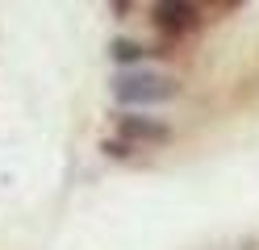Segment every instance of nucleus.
Returning <instances> with one entry per match:
<instances>
[{
    "label": "nucleus",
    "mask_w": 259,
    "mask_h": 250,
    "mask_svg": "<svg viewBox=\"0 0 259 250\" xmlns=\"http://www.w3.org/2000/svg\"><path fill=\"white\" fill-rule=\"evenodd\" d=\"M142 55H147V50H142L138 42H113V59H121V63H134Z\"/></svg>",
    "instance_id": "4"
},
{
    "label": "nucleus",
    "mask_w": 259,
    "mask_h": 250,
    "mask_svg": "<svg viewBox=\"0 0 259 250\" xmlns=\"http://www.w3.org/2000/svg\"><path fill=\"white\" fill-rule=\"evenodd\" d=\"M117 133H121L125 142H147V146H159V142L171 138V129L163 121H155V117H121Z\"/></svg>",
    "instance_id": "3"
},
{
    "label": "nucleus",
    "mask_w": 259,
    "mask_h": 250,
    "mask_svg": "<svg viewBox=\"0 0 259 250\" xmlns=\"http://www.w3.org/2000/svg\"><path fill=\"white\" fill-rule=\"evenodd\" d=\"M176 96L171 75H121L117 79V100L125 105H163Z\"/></svg>",
    "instance_id": "1"
},
{
    "label": "nucleus",
    "mask_w": 259,
    "mask_h": 250,
    "mask_svg": "<svg viewBox=\"0 0 259 250\" xmlns=\"http://www.w3.org/2000/svg\"><path fill=\"white\" fill-rule=\"evenodd\" d=\"M155 25L163 33H184V29H197L201 21V9L197 5H184V0H159V5L151 9Z\"/></svg>",
    "instance_id": "2"
}]
</instances>
